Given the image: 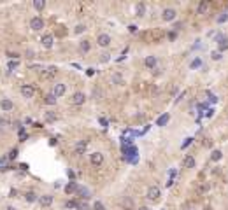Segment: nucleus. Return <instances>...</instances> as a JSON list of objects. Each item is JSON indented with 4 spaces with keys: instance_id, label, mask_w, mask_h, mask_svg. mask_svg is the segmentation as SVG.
Listing matches in <instances>:
<instances>
[{
    "instance_id": "obj_1",
    "label": "nucleus",
    "mask_w": 228,
    "mask_h": 210,
    "mask_svg": "<svg viewBox=\"0 0 228 210\" xmlns=\"http://www.w3.org/2000/svg\"><path fill=\"white\" fill-rule=\"evenodd\" d=\"M90 163L95 165V166H100V165L104 163V154L98 153V151H96V153H91L90 154Z\"/></svg>"
},
{
    "instance_id": "obj_2",
    "label": "nucleus",
    "mask_w": 228,
    "mask_h": 210,
    "mask_svg": "<svg viewBox=\"0 0 228 210\" xmlns=\"http://www.w3.org/2000/svg\"><path fill=\"white\" fill-rule=\"evenodd\" d=\"M175 16H177L175 9H170V7H169V9H163V12H162V19L167 21V23H169V21H174Z\"/></svg>"
},
{
    "instance_id": "obj_3",
    "label": "nucleus",
    "mask_w": 228,
    "mask_h": 210,
    "mask_svg": "<svg viewBox=\"0 0 228 210\" xmlns=\"http://www.w3.org/2000/svg\"><path fill=\"white\" fill-rule=\"evenodd\" d=\"M30 28H32L34 32H39V30H42V28H44V21H42V18L35 16V18L30 19Z\"/></svg>"
},
{
    "instance_id": "obj_4",
    "label": "nucleus",
    "mask_w": 228,
    "mask_h": 210,
    "mask_svg": "<svg viewBox=\"0 0 228 210\" xmlns=\"http://www.w3.org/2000/svg\"><path fill=\"white\" fill-rule=\"evenodd\" d=\"M162 196V191H160V187H156V186H151L149 189H148V198L151 200V201H158V198Z\"/></svg>"
},
{
    "instance_id": "obj_5",
    "label": "nucleus",
    "mask_w": 228,
    "mask_h": 210,
    "mask_svg": "<svg viewBox=\"0 0 228 210\" xmlns=\"http://www.w3.org/2000/svg\"><path fill=\"white\" fill-rule=\"evenodd\" d=\"M21 95L25 96V98H32V96L35 95V88L32 84H23L21 86Z\"/></svg>"
},
{
    "instance_id": "obj_6",
    "label": "nucleus",
    "mask_w": 228,
    "mask_h": 210,
    "mask_svg": "<svg viewBox=\"0 0 228 210\" xmlns=\"http://www.w3.org/2000/svg\"><path fill=\"white\" fill-rule=\"evenodd\" d=\"M96 44H98L100 47H107V46L111 44V35H107V33H100V35L96 37Z\"/></svg>"
},
{
    "instance_id": "obj_7",
    "label": "nucleus",
    "mask_w": 228,
    "mask_h": 210,
    "mask_svg": "<svg viewBox=\"0 0 228 210\" xmlns=\"http://www.w3.org/2000/svg\"><path fill=\"white\" fill-rule=\"evenodd\" d=\"M84 102H86V95H84V93L77 91V93L72 95V103H74V105H83Z\"/></svg>"
},
{
    "instance_id": "obj_8",
    "label": "nucleus",
    "mask_w": 228,
    "mask_h": 210,
    "mask_svg": "<svg viewBox=\"0 0 228 210\" xmlns=\"http://www.w3.org/2000/svg\"><path fill=\"white\" fill-rule=\"evenodd\" d=\"M56 74H58L56 67H48V68H44V72H42V79H53Z\"/></svg>"
},
{
    "instance_id": "obj_9",
    "label": "nucleus",
    "mask_w": 228,
    "mask_h": 210,
    "mask_svg": "<svg viewBox=\"0 0 228 210\" xmlns=\"http://www.w3.org/2000/svg\"><path fill=\"white\" fill-rule=\"evenodd\" d=\"M76 194H77V196H81L83 200H88V198L91 196V193H90V189H86V187H83V186H77Z\"/></svg>"
},
{
    "instance_id": "obj_10",
    "label": "nucleus",
    "mask_w": 228,
    "mask_h": 210,
    "mask_svg": "<svg viewBox=\"0 0 228 210\" xmlns=\"http://www.w3.org/2000/svg\"><path fill=\"white\" fill-rule=\"evenodd\" d=\"M65 91H67V86L65 84H55V88H53V95L55 96H63L65 95Z\"/></svg>"
},
{
    "instance_id": "obj_11",
    "label": "nucleus",
    "mask_w": 228,
    "mask_h": 210,
    "mask_svg": "<svg viewBox=\"0 0 228 210\" xmlns=\"http://www.w3.org/2000/svg\"><path fill=\"white\" fill-rule=\"evenodd\" d=\"M12 107H14V105H12V102H11L9 98H4V100L0 102V109H2L4 112H9V110H12Z\"/></svg>"
},
{
    "instance_id": "obj_12",
    "label": "nucleus",
    "mask_w": 228,
    "mask_h": 210,
    "mask_svg": "<svg viewBox=\"0 0 228 210\" xmlns=\"http://www.w3.org/2000/svg\"><path fill=\"white\" fill-rule=\"evenodd\" d=\"M40 42H42V46H44L46 49H49V47L53 46V35H51V33H46V35H42Z\"/></svg>"
},
{
    "instance_id": "obj_13",
    "label": "nucleus",
    "mask_w": 228,
    "mask_h": 210,
    "mask_svg": "<svg viewBox=\"0 0 228 210\" xmlns=\"http://www.w3.org/2000/svg\"><path fill=\"white\" fill-rule=\"evenodd\" d=\"M86 147H88V142H86V140H77L76 153L77 154H84V153H86Z\"/></svg>"
},
{
    "instance_id": "obj_14",
    "label": "nucleus",
    "mask_w": 228,
    "mask_h": 210,
    "mask_svg": "<svg viewBox=\"0 0 228 210\" xmlns=\"http://www.w3.org/2000/svg\"><path fill=\"white\" fill-rule=\"evenodd\" d=\"M39 201H40L42 207H49V205L53 203V196H49V194H42V196H39Z\"/></svg>"
},
{
    "instance_id": "obj_15",
    "label": "nucleus",
    "mask_w": 228,
    "mask_h": 210,
    "mask_svg": "<svg viewBox=\"0 0 228 210\" xmlns=\"http://www.w3.org/2000/svg\"><path fill=\"white\" fill-rule=\"evenodd\" d=\"M156 61H158L156 56H148L144 60V65H146L148 68H153V70H154V68H156Z\"/></svg>"
},
{
    "instance_id": "obj_16",
    "label": "nucleus",
    "mask_w": 228,
    "mask_h": 210,
    "mask_svg": "<svg viewBox=\"0 0 228 210\" xmlns=\"http://www.w3.org/2000/svg\"><path fill=\"white\" fill-rule=\"evenodd\" d=\"M183 166H184V168H193V166H195V158H193V156H186L184 161H183Z\"/></svg>"
},
{
    "instance_id": "obj_17",
    "label": "nucleus",
    "mask_w": 228,
    "mask_h": 210,
    "mask_svg": "<svg viewBox=\"0 0 228 210\" xmlns=\"http://www.w3.org/2000/svg\"><path fill=\"white\" fill-rule=\"evenodd\" d=\"M76 210H91V207H90L84 200H77L76 201Z\"/></svg>"
},
{
    "instance_id": "obj_18",
    "label": "nucleus",
    "mask_w": 228,
    "mask_h": 210,
    "mask_svg": "<svg viewBox=\"0 0 228 210\" xmlns=\"http://www.w3.org/2000/svg\"><path fill=\"white\" fill-rule=\"evenodd\" d=\"M135 9H137V16H139V18H142V16H144V12H146V5H144L142 2H139V4L135 5Z\"/></svg>"
},
{
    "instance_id": "obj_19",
    "label": "nucleus",
    "mask_w": 228,
    "mask_h": 210,
    "mask_svg": "<svg viewBox=\"0 0 228 210\" xmlns=\"http://www.w3.org/2000/svg\"><path fill=\"white\" fill-rule=\"evenodd\" d=\"M79 47H81V51H83V53H88V51L91 49V44H90V40H81Z\"/></svg>"
},
{
    "instance_id": "obj_20",
    "label": "nucleus",
    "mask_w": 228,
    "mask_h": 210,
    "mask_svg": "<svg viewBox=\"0 0 228 210\" xmlns=\"http://www.w3.org/2000/svg\"><path fill=\"white\" fill-rule=\"evenodd\" d=\"M221 158H223V153H221L219 149H216V151L210 153V159H212V161H219Z\"/></svg>"
},
{
    "instance_id": "obj_21",
    "label": "nucleus",
    "mask_w": 228,
    "mask_h": 210,
    "mask_svg": "<svg viewBox=\"0 0 228 210\" xmlns=\"http://www.w3.org/2000/svg\"><path fill=\"white\" fill-rule=\"evenodd\" d=\"M25 200H26L28 203H34V201L37 200V194H35L34 191H28L26 194H25Z\"/></svg>"
},
{
    "instance_id": "obj_22",
    "label": "nucleus",
    "mask_w": 228,
    "mask_h": 210,
    "mask_svg": "<svg viewBox=\"0 0 228 210\" xmlns=\"http://www.w3.org/2000/svg\"><path fill=\"white\" fill-rule=\"evenodd\" d=\"M44 102H46L48 105H55V103H56V96L53 95V93H49V95H46Z\"/></svg>"
},
{
    "instance_id": "obj_23",
    "label": "nucleus",
    "mask_w": 228,
    "mask_h": 210,
    "mask_svg": "<svg viewBox=\"0 0 228 210\" xmlns=\"http://www.w3.org/2000/svg\"><path fill=\"white\" fill-rule=\"evenodd\" d=\"M34 7H35L37 11H42V9L46 7V2H44V0H34Z\"/></svg>"
},
{
    "instance_id": "obj_24",
    "label": "nucleus",
    "mask_w": 228,
    "mask_h": 210,
    "mask_svg": "<svg viewBox=\"0 0 228 210\" xmlns=\"http://www.w3.org/2000/svg\"><path fill=\"white\" fill-rule=\"evenodd\" d=\"M76 189H77V186L74 184V182H70V184H67L65 193H67V194H72V193H76Z\"/></svg>"
},
{
    "instance_id": "obj_25",
    "label": "nucleus",
    "mask_w": 228,
    "mask_h": 210,
    "mask_svg": "<svg viewBox=\"0 0 228 210\" xmlns=\"http://www.w3.org/2000/svg\"><path fill=\"white\" fill-rule=\"evenodd\" d=\"M207 11V2H200L198 4V14H204Z\"/></svg>"
},
{
    "instance_id": "obj_26",
    "label": "nucleus",
    "mask_w": 228,
    "mask_h": 210,
    "mask_svg": "<svg viewBox=\"0 0 228 210\" xmlns=\"http://www.w3.org/2000/svg\"><path fill=\"white\" fill-rule=\"evenodd\" d=\"M113 82H114V84H123V77L119 76V74H114V76H113Z\"/></svg>"
},
{
    "instance_id": "obj_27",
    "label": "nucleus",
    "mask_w": 228,
    "mask_h": 210,
    "mask_svg": "<svg viewBox=\"0 0 228 210\" xmlns=\"http://www.w3.org/2000/svg\"><path fill=\"white\" fill-rule=\"evenodd\" d=\"M83 32H86V26H84V25H77L76 28H74V33H83Z\"/></svg>"
},
{
    "instance_id": "obj_28",
    "label": "nucleus",
    "mask_w": 228,
    "mask_h": 210,
    "mask_svg": "<svg viewBox=\"0 0 228 210\" xmlns=\"http://www.w3.org/2000/svg\"><path fill=\"white\" fill-rule=\"evenodd\" d=\"M7 168V158H0V172H4Z\"/></svg>"
},
{
    "instance_id": "obj_29",
    "label": "nucleus",
    "mask_w": 228,
    "mask_h": 210,
    "mask_svg": "<svg viewBox=\"0 0 228 210\" xmlns=\"http://www.w3.org/2000/svg\"><path fill=\"white\" fill-rule=\"evenodd\" d=\"M93 210H105V207H104L102 201H95V203H93Z\"/></svg>"
},
{
    "instance_id": "obj_30",
    "label": "nucleus",
    "mask_w": 228,
    "mask_h": 210,
    "mask_svg": "<svg viewBox=\"0 0 228 210\" xmlns=\"http://www.w3.org/2000/svg\"><path fill=\"white\" fill-rule=\"evenodd\" d=\"M219 49H221V51H227L228 49V37L225 39L223 42H219Z\"/></svg>"
},
{
    "instance_id": "obj_31",
    "label": "nucleus",
    "mask_w": 228,
    "mask_h": 210,
    "mask_svg": "<svg viewBox=\"0 0 228 210\" xmlns=\"http://www.w3.org/2000/svg\"><path fill=\"white\" fill-rule=\"evenodd\" d=\"M167 121H169V114H165L163 117H160V119H158V126H163Z\"/></svg>"
},
{
    "instance_id": "obj_32",
    "label": "nucleus",
    "mask_w": 228,
    "mask_h": 210,
    "mask_svg": "<svg viewBox=\"0 0 228 210\" xmlns=\"http://www.w3.org/2000/svg\"><path fill=\"white\" fill-rule=\"evenodd\" d=\"M46 121H56V116L53 114V112H48L46 114Z\"/></svg>"
},
{
    "instance_id": "obj_33",
    "label": "nucleus",
    "mask_w": 228,
    "mask_h": 210,
    "mask_svg": "<svg viewBox=\"0 0 228 210\" xmlns=\"http://www.w3.org/2000/svg\"><path fill=\"white\" fill-rule=\"evenodd\" d=\"M210 58H212V60H221L223 56H221L218 51H212V53H210Z\"/></svg>"
},
{
    "instance_id": "obj_34",
    "label": "nucleus",
    "mask_w": 228,
    "mask_h": 210,
    "mask_svg": "<svg viewBox=\"0 0 228 210\" xmlns=\"http://www.w3.org/2000/svg\"><path fill=\"white\" fill-rule=\"evenodd\" d=\"M227 19H228V14H227V12H225V14H221V16L218 18V23H225Z\"/></svg>"
},
{
    "instance_id": "obj_35",
    "label": "nucleus",
    "mask_w": 228,
    "mask_h": 210,
    "mask_svg": "<svg viewBox=\"0 0 228 210\" xmlns=\"http://www.w3.org/2000/svg\"><path fill=\"white\" fill-rule=\"evenodd\" d=\"M200 65H202V61H200V60H195V61L191 63V68H198Z\"/></svg>"
},
{
    "instance_id": "obj_36",
    "label": "nucleus",
    "mask_w": 228,
    "mask_h": 210,
    "mask_svg": "<svg viewBox=\"0 0 228 210\" xmlns=\"http://www.w3.org/2000/svg\"><path fill=\"white\" fill-rule=\"evenodd\" d=\"M16 156H18V151H16V149H12V151H11V154H9V159H14Z\"/></svg>"
},
{
    "instance_id": "obj_37",
    "label": "nucleus",
    "mask_w": 228,
    "mask_h": 210,
    "mask_svg": "<svg viewBox=\"0 0 228 210\" xmlns=\"http://www.w3.org/2000/svg\"><path fill=\"white\" fill-rule=\"evenodd\" d=\"M128 32L135 33V32H137V26H135V25H130V26H128Z\"/></svg>"
},
{
    "instance_id": "obj_38",
    "label": "nucleus",
    "mask_w": 228,
    "mask_h": 210,
    "mask_svg": "<svg viewBox=\"0 0 228 210\" xmlns=\"http://www.w3.org/2000/svg\"><path fill=\"white\" fill-rule=\"evenodd\" d=\"M107 60H109V54H107V53H105V54H102V61H107Z\"/></svg>"
},
{
    "instance_id": "obj_39",
    "label": "nucleus",
    "mask_w": 228,
    "mask_h": 210,
    "mask_svg": "<svg viewBox=\"0 0 228 210\" xmlns=\"http://www.w3.org/2000/svg\"><path fill=\"white\" fill-rule=\"evenodd\" d=\"M188 144H191V138H186V142H184V144H183V147H186V145H188Z\"/></svg>"
},
{
    "instance_id": "obj_40",
    "label": "nucleus",
    "mask_w": 228,
    "mask_h": 210,
    "mask_svg": "<svg viewBox=\"0 0 228 210\" xmlns=\"http://www.w3.org/2000/svg\"><path fill=\"white\" fill-rule=\"evenodd\" d=\"M137 210H149L148 207H140V209H137Z\"/></svg>"
},
{
    "instance_id": "obj_41",
    "label": "nucleus",
    "mask_w": 228,
    "mask_h": 210,
    "mask_svg": "<svg viewBox=\"0 0 228 210\" xmlns=\"http://www.w3.org/2000/svg\"><path fill=\"white\" fill-rule=\"evenodd\" d=\"M5 210H16V209H14V207H7Z\"/></svg>"
}]
</instances>
